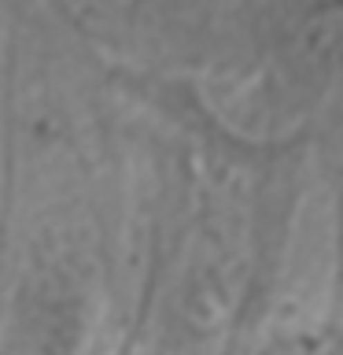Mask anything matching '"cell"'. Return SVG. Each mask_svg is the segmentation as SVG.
<instances>
[{
    "label": "cell",
    "instance_id": "cell-3",
    "mask_svg": "<svg viewBox=\"0 0 343 355\" xmlns=\"http://www.w3.org/2000/svg\"><path fill=\"white\" fill-rule=\"evenodd\" d=\"M340 241H343V226H340ZM340 266H343V255H340Z\"/></svg>",
    "mask_w": 343,
    "mask_h": 355
},
{
    "label": "cell",
    "instance_id": "cell-1",
    "mask_svg": "<svg viewBox=\"0 0 343 355\" xmlns=\"http://www.w3.org/2000/svg\"><path fill=\"white\" fill-rule=\"evenodd\" d=\"M71 252H48L26 270L0 333V355H74L85 322V285Z\"/></svg>",
    "mask_w": 343,
    "mask_h": 355
},
{
    "label": "cell",
    "instance_id": "cell-2",
    "mask_svg": "<svg viewBox=\"0 0 343 355\" xmlns=\"http://www.w3.org/2000/svg\"><path fill=\"white\" fill-rule=\"evenodd\" d=\"M259 355H317L306 340H273L270 348H262Z\"/></svg>",
    "mask_w": 343,
    "mask_h": 355
}]
</instances>
